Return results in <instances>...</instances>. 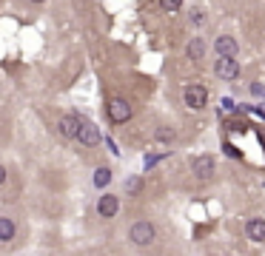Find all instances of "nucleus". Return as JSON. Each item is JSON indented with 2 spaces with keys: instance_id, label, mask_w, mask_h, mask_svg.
<instances>
[{
  "instance_id": "f257e3e1",
  "label": "nucleus",
  "mask_w": 265,
  "mask_h": 256,
  "mask_svg": "<svg viewBox=\"0 0 265 256\" xmlns=\"http://www.w3.org/2000/svg\"><path fill=\"white\" fill-rule=\"evenodd\" d=\"M131 103L128 100H123V97H114L111 103H108V120L114 123V126H123V123H128L131 120Z\"/></svg>"
},
{
  "instance_id": "f03ea898",
  "label": "nucleus",
  "mask_w": 265,
  "mask_h": 256,
  "mask_svg": "<svg viewBox=\"0 0 265 256\" xmlns=\"http://www.w3.org/2000/svg\"><path fill=\"white\" fill-rule=\"evenodd\" d=\"M154 236H157V231H154L151 222H134L131 231H128V239H131L134 245H151Z\"/></svg>"
},
{
  "instance_id": "7ed1b4c3",
  "label": "nucleus",
  "mask_w": 265,
  "mask_h": 256,
  "mask_svg": "<svg viewBox=\"0 0 265 256\" xmlns=\"http://www.w3.org/2000/svg\"><path fill=\"white\" fill-rule=\"evenodd\" d=\"M183 97H185V105L197 111V108H206L208 91H206V85H197V83H191V85H185Z\"/></svg>"
},
{
  "instance_id": "20e7f679",
  "label": "nucleus",
  "mask_w": 265,
  "mask_h": 256,
  "mask_svg": "<svg viewBox=\"0 0 265 256\" xmlns=\"http://www.w3.org/2000/svg\"><path fill=\"white\" fill-rule=\"evenodd\" d=\"M77 140H80L86 148H94L97 142L103 140V134H100V128L94 126V123H83L80 131H77Z\"/></svg>"
},
{
  "instance_id": "39448f33",
  "label": "nucleus",
  "mask_w": 265,
  "mask_h": 256,
  "mask_svg": "<svg viewBox=\"0 0 265 256\" xmlns=\"http://www.w3.org/2000/svg\"><path fill=\"white\" fill-rule=\"evenodd\" d=\"M214 48H217L219 57H225V60L237 57V40H234L231 35H219L217 40H214Z\"/></svg>"
},
{
  "instance_id": "423d86ee",
  "label": "nucleus",
  "mask_w": 265,
  "mask_h": 256,
  "mask_svg": "<svg viewBox=\"0 0 265 256\" xmlns=\"http://www.w3.org/2000/svg\"><path fill=\"white\" fill-rule=\"evenodd\" d=\"M214 71H217L219 80H234V77L240 74V63H237V60L219 57V60H217V66H214Z\"/></svg>"
},
{
  "instance_id": "0eeeda50",
  "label": "nucleus",
  "mask_w": 265,
  "mask_h": 256,
  "mask_svg": "<svg viewBox=\"0 0 265 256\" xmlns=\"http://www.w3.org/2000/svg\"><path fill=\"white\" fill-rule=\"evenodd\" d=\"M80 126H83V120L77 114H66L63 120H60V134H63V137H69V140H77Z\"/></svg>"
},
{
  "instance_id": "6e6552de",
  "label": "nucleus",
  "mask_w": 265,
  "mask_h": 256,
  "mask_svg": "<svg viewBox=\"0 0 265 256\" xmlns=\"http://www.w3.org/2000/svg\"><path fill=\"white\" fill-rule=\"evenodd\" d=\"M97 211H100V216L111 219V216H117V211H120V199L114 194H103L100 202H97Z\"/></svg>"
},
{
  "instance_id": "1a4fd4ad",
  "label": "nucleus",
  "mask_w": 265,
  "mask_h": 256,
  "mask_svg": "<svg viewBox=\"0 0 265 256\" xmlns=\"http://www.w3.org/2000/svg\"><path fill=\"white\" fill-rule=\"evenodd\" d=\"M191 168H194L197 179H208V176L214 174V157H197L194 163H191Z\"/></svg>"
},
{
  "instance_id": "9d476101",
  "label": "nucleus",
  "mask_w": 265,
  "mask_h": 256,
  "mask_svg": "<svg viewBox=\"0 0 265 256\" xmlns=\"http://www.w3.org/2000/svg\"><path fill=\"white\" fill-rule=\"evenodd\" d=\"M245 233H248L251 242H265V219H248Z\"/></svg>"
},
{
  "instance_id": "9b49d317",
  "label": "nucleus",
  "mask_w": 265,
  "mask_h": 256,
  "mask_svg": "<svg viewBox=\"0 0 265 256\" xmlns=\"http://www.w3.org/2000/svg\"><path fill=\"white\" fill-rule=\"evenodd\" d=\"M185 54H188V60H203L206 57V40L203 37H191L188 46H185Z\"/></svg>"
},
{
  "instance_id": "f8f14e48",
  "label": "nucleus",
  "mask_w": 265,
  "mask_h": 256,
  "mask_svg": "<svg viewBox=\"0 0 265 256\" xmlns=\"http://www.w3.org/2000/svg\"><path fill=\"white\" fill-rule=\"evenodd\" d=\"M12 236H14V222L3 216V219H0V242H9Z\"/></svg>"
},
{
  "instance_id": "ddd939ff",
  "label": "nucleus",
  "mask_w": 265,
  "mask_h": 256,
  "mask_svg": "<svg viewBox=\"0 0 265 256\" xmlns=\"http://www.w3.org/2000/svg\"><path fill=\"white\" fill-rule=\"evenodd\" d=\"M108 182H111V171H108V168H97V171H94V185L106 188Z\"/></svg>"
},
{
  "instance_id": "4468645a",
  "label": "nucleus",
  "mask_w": 265,
  "mask_h": 256,
  "mask_svg": "<svg viewBox=\"0 0 265 256\" xmlns=\"http://www.w3.org/2000/svg\"><path fill=\"white\" fill-rule=\"evenodd\" d=\"M154 137H157V142H171L174 140V131H171V128H160Z\"/></svg>"
},
{
  "instance_id": "2eb2a0df",
  "label": "nucleus",
  "mask_w": 265,
  "mask_h": 256,
  "mask_svg": "<svg viewBox=\"0 0 265 256\" xmlns=\"http://www.w3.org/2000/svg\"><path fill=\"white\" fill-rule=\"evenodd\" d=\"M160 9H162V12H180L183 6H180L177 0H162V3H160Z\"/></svg>"
},
{
  "instance_id": "dca6fc26",
  "label": "nucleus",
  "mask_w": 265,
  "mask_h": 256,
  "mask_svg": "<svg viewBox=\"0 0 265 256\" xmlns=\"http://www.w3.org/2000/svg\"><path fill=\"white\" fill-rule=\"evenodd\" d=\"M126 188H128V194H137L140 188H143V179H140V176H131L126 182Z\"/></svg>"
},
{
  "instance_id": "f3484780",
  "label": "nucleus",
  "mask_w": 265,
  "mask_h": 256,
  "mask_svg": "<svg viewBox=\"0 0 265 256\" xmlns=\"http://www.w3.org/2000/svg\"><path fill=\"white\" fill-rule=\"evenodd\" d=\"M203 20H206V12H203V9H191V23L200 26Z\"/></svg>"
},
{
  "instance_id": "a211bd4d",
  "label": "nucleus",
  "mask_w": 265,
  "mask_h": 256,
  "mask_svg": "<svg viewBox=\"0 0 265 256\" xmlns=\"http://www.w3.org/2000/svg\"><path fill=\"white\" fill-rule=\"evenodd\" d=\"M222 108H225V111H234V103H231L228 97H225V100H222Z\"/></svg>"
},
{
  "instance_id": "6ab92c4d",
  "label": "nucleus",
  "mask_w": 265,
  "mask_h": 256,
  "mask_svg": "<svg viewBox=\"0 0 265 256\" xmlns=\"http://www.w3.org/2000/svg\"><path fill=\"white\" fill-rule=\"evenodd\" d=\"M3 182H6V168L0 165V185H3Z\"/></svg>"
}]
</instances>
